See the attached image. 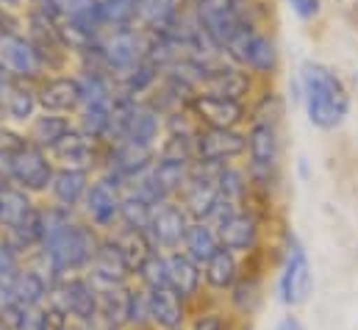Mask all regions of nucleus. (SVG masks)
Returning <instances> with one entry per match:
<instances>
[{"label":"nucleus","instance_id":"obj_40","mask_svg":"<svg viewBox=\"0 0 358 330\" xmlns=\"http://www.w3.org/2000/svg\"><path fill=\"white\" fill-rule=\"evenodd\" d=\"M103 28H131L136 25V0H97Z\"/></svg>","mask_w":358,"mask_h":330},{"label":"nucleus","instance_id":"obj_48","mask_svg":"<svg viewBox=\"0 0 358 330\" xmlns=\"http://www.w3.org/2000/svg\"><path fill=\"white\" fill-rule=\"evenodd\" d=\"M3 28H22V17H14V14L0 11V31Z\"/></svg>","mask_w":358,"mask_h":330},{"label":"nucleus","instance_id":"obj_37","mask_svg":"<svg viewBox=\"0 0 358 330\" xmlns=\"http://www.w3.org/2000/svg\"><path fill=\"white\" fill-rule=\"evenodd\" d=\"M234 322H236V317L228 308H220L206 300L192 308V317L183 330H234Z\"/></svg>","mask_w":358,"mask_h":330},{"label":"nucleus","instance_id":"obj_17","mask_svg":"<svg viewBox=\"0 0 358 330\" xmlns=\"http://www.w3.org/2000/svg\"><path fill=\"white\" fill-rule=\"evenodd\" d=\"M214 228L220 234V245L231 250V252H236L239 258H250L262 248V217L253 206L245 208V211L231 214L228 220H222Z\"/></svg>","mask_w":358,"mask_h":330},{"label":"nucleus","instance_id":"obj_35","mask_svg":"<svg viewBox=\"0 0 358 330\" xmlns=\"http://www.w3.org/2000/svg\"><path fill=\"white\" fill-rule=\"evenodd\" d=\"M134 283L142 286L145 292L170 289V261H167V252H162V250L148 252L139 261L136 272H134Z\"/></svg>","mask_w":358,"mask_h":330},{"label":"nucleus","instance_id":"obj_51","mask_svg":"<svg viewBox=\"0 0 358 330\" xmlns=\"http://www.w3.org/2000/svg\"><path fill=\"white\" fill-rule=\"evenodd\" d=\"M97 330H125V328H97Z\"/></svg>","mask_w":358,"mask_h":330},{"label":"nucleus","instance_id":"obj_41","mask_svg":"<svg viewBox=\"0 0 358 330\" xmlns=\"http://www.w3.org/2000/svg\"><path fill=\"white\" fill-rule=\"evenodd\" d=\"M125 330H153L150 325V306L148 292L136 283H131L128 292V314H125Z\"/></svg>","mask_w":358,"mask_h":330},{"label":"nucleus","instance_id":"obj_33","mask_svg":"<svg viewBox=\"0 0 358 330\" xmlns=\"http://www.w3.org/2000/svg\"><path fill=\"white\" fill-rule=\"evenodd\" d=\"M222 248L220 245V234L211 222H192L186 236H183V245H180V252H186L194 264H206L217 250Z\"/></svg>","mask_w":358,"mask_h":330},{"label":"nucleus","instance_id":"obj_47","mask_svg":"<svg viewBox=\"0 0 358 330\" xmlns=\"http://www.w3.org/2000/svg\"><path fill=\"white\" fill-rule=\"evenodd\" d=\"M275 330H306V328H303V322H300L297 317L286 314V317H283V320H280V322L275 325Z\"/></svg>","mask_w":358,"mask_h":330},{"label":"nucleus","instance_id":"obj_11","mask_svg":"<svg viewBox=\"0 0 358 330\" xmlns=\"http://www.w3.org/2000/svg\"><path fill=\"white\" fill-rule=\"evenodd\" d=\"M156 162V150H148V148H139L128 139H114V142H106V150H103V166L100 172L117 178L125 189L142 178Z\"/></svg>","mask_w":358,"mask_h":330},{"label":"nucleus","instance_id":"obj_19","mask_svg":"<svg viewBox=\"0 0 358 330\" xmlns=\"http://www.w3.org/2000/svg\"><path fill=\"white\" fill-rule=\"evenodd\" d=\"M192 225V217L178 200H170L153 211V220L148 225V239L150 245L162 252H176L183 245V236Z\"/></svg>","mask_w":358,"mask_h":330},{"label":"nucleus","instance_id":"obj_46","mask_svg":"<svg viewBox=\"0 0 358 330\" xmlns=\"http://www.w3.org/2000/svg\"><path fill=\"white\" fill-rule=\"evenodd\" d=\"M28 3H31V0H0V11L14 14V17H22V14L28 11Z\"/></svg>","mask_w":358,"mask_h":330},{"label":"nucleus","instance_id":"obj_6","mask_svg":"<svg viewBox=\"0 0 358 330\" xmlns=\"http://www.w3.org/2000/svg\"><path fill=\"white\" fill-rule=\"evenodd\" d=\"M56 164L50 159L48 150L31 145L25 139V134L20 131L14 145H11V166H8V180L14 186H20L22 192H28L31 197H48V189L53 183Z\"/></svg>","mask_w":358,"mask_h":330},{"label":"nucleus","instance_id":"obj_24","mask_svg":"<svg viewBox=\"0 0 358 330\" xmlns=\"http://www.w3.org/2000/svg\"><path fill=\"white\" fill-rule=\"evenodd\" d=\"M148 306H150L153 330H183L189 317H192V306L180 294H176L173 289L148 292Z\"/></svg>","mask_w":358,"mask_h":330},{"label":"nucleus","instance_id":"obj_16","mask_svg":"<svg viewBox=\"0 0 358 330\" xmlns=\"http://www.w3.org/2000/svg\"><path fill=\"white\" fill-rule=\"evenodd\" d=\"M36 100H39V111L76 117L84 103V92H81V81H78L76 70L53 73V76L42 78L36 83Z\"/></svg>","mask_w":358,"mask_h":330},{"label":"nucleus","instance_id":"obj_9","mask_svg":"<svg viewBox=\"0 0 358 330\" xmlns=\"http://www.w3.org/2000/svg\"><path fill=\"white\" fill-rule=\"evenodd\" d=\"M0 73L8 81L34 83V86L50 76L42 53L25 36L22 28H3L0 31Z\"/></svg>","mask_w":358,"mask_h":330},{"label":"nucleus","instance_id":"obj_49","mask_svg":"<svg viewBox=\"0 0 358 330\" xmlns=\"http://www.w3.org/2000/svg\"><path fill=\"white\" fill-rule=\"evenodd\" d=\"M11 131H14V128H8V125H3V122H0V145H6V142H8Z\"/></svg>","mask_w":358,"mask_h":330},{"label":"nucleus","instance_id":"obj_45","mask_svg":"<svg viewBox=\"0 0 358 330\" xmlns=\"http://www.w3.org/2000/svg\"><path fill=\"white\" fill-rule=\"evenodd\" d=\"M289 6L300 20H314L322 8V0H289Z\"/></svg>","mask_w":358,"mask_h":330},{"label":"nucleus","instance_id":"obj_1","mask_svg":"<svg viewBox=\"0 0 358 330\" xmlns=\"http://www.w3.org/2000/svg\"><path fill=\"white\" fill-rule=\"evenodd\" d=\"M100 242L103 234H97L81 214L45 203V236L39 252L50 261L59 278L84 275Z\"/></svg>","mask_w":358,"mask_h":330},{"label":"nucleus","instance_id":"obj_18","mask_svg":"<svg viewBox=\"0 0 358 330\" xmlns=\"http://www.w3.org/2000/svg\"><path fill=\"white\" fill-rule=\"evenodd\" d=\"M189 14L194 25L220 48V53L231 42V36L242 28L234 17L231 0H189Z\"/></svg>","mask_w":358,"mask_h":330},{"label":"nucleus","instance_id":"obj_5","mask_svg":"<svg viewBox=\"0 0 358 330\" xmlns=\"http://www.w3.org/2000/svg\"><path fill=\"white\" fill-rule=\"evenodd\" d=\"M148 53H150V34L148 31H142L139 25L111 28V31H103L94 56L90 62H81V64H97L108 76H120V73H128V70L139 67L142 62H148Z\"/></svg>","mask_w":358,"mask_h":330},{"label":"nucleus","instance_id":"obj_31","mask_svg":"<svg viewBox=\"0 0 358 330\" xmlns=\"http://www.w3.org/2000/svg\"><path fill=\"white\" fill-rule=\"evenodd\" d=\"M242 70H248L253 78H256V76H259V78L275 76V70H278V45H275L272 36L262 34V31L253 34V39H250V45H248V53H245Z\"/></svg>","mask_w":358,"mask_h":330},{"label":"nucleus","instance_id":"obj_3","mask_svg":"<svg viewBox=\"0 0 358 330\" xmlns=\"http://www.w3.org/2000/svg\"><path fill=\"white\" fill-rule=\"evenodd\" d=\"M278 114L267 111L264 103H259L250 111V128L248 134V180L253 194H269V189L278 183V166H280V131H278Z\"/></svg>","mask_w":358,"mask_h":330},{"label":"nucleus","instance_id":"obj_15","mask_svg":"<svg viewBox=\"0 0 358 330\" xmlns=\"http://www.w3.org/2000/svg\"><path fill=\"white\" fill-rule=\"evenodd\" d=\"M94 283L97 292H106V289H122V286H131L134 283V266L131 261L122 255V250L117 248L108 236H103L100 248L92 258L90 269L84 272Z\"/></svg>","mask_w":358,"mask_h":330},{"label":"nucleus","instance_id":"obj_39","mask_svg":"<svg viewBox=\"0 0 358 330\" xmlns=\"http://www.w3.org/2000/svg\"><path fill=\"white\" fill-rule=\"evenodd\" d=\"M108 239H111L117 248L122 250V255L131 261L134 272H136L139 261H142L148 252H153V250H156L153 245H150L148 234H142V231H131V228H117L114 234H108Z\"/></svg>","mask_w":358,"mask_h":330},{"label":"nucleus","instance_id":"obj_43","mask_svg":"<svg viewBox=\"0 0 358 330\" xmlns=\"http://www.w3.org/2000/svg\"><path fill=\"white\" fill-rule=\"evenodd\" d=\"M25 264V255L14 248L6 236H0V278H8V275H17Z\"/></svg>","mask_w":358,"mask_h":330},{"label":"nucleus","instance_id":"obj_44","mask_svg":"<svg viewBox=\"0 0 358 330\" xmlns=\"http://www.w3.org/2000/svg\"><path fill=\"white\" fill-rule=\"evenodd\" d=\"M14 278L17 275H8V278H0V320H6L14 308H17V292H14Z\"/></svg>","mask_w":358,"mask_h":330},{"label":"nucleus","instance_id":"obj_32","mask_svg":"<svg viewBox=\"0 0 358 330\" xmlns=\"http://www.w3.org/2000/svg\"><path fill=\"white\" fill-rule=\"evenodd\" d=\"M14 292H17V306H28V308H42L50 300L53 283L39 275L36 269H31L28 264H22V269L14 278Z\"/></svg>","mask_w":358,"mask_h":330},{"label":"nucleus","instance_id":"obj_26","mask_svg":"<svg viewBox=\"0 0 358 330\" xmlns=\"http://www.w3.org/2000/svg\"><path fill=\"white\" fill-rule=\"evenodd\" d=\"M39 114V100H36V86L22 81H8L3 94V122L11 128H25L34 117Z\"/></svg>","mask_w":358,"mask_h":330},{"label":"nucleus","instance_id":"obj_4","mask_svg":"<svg viewBox=\"0 0 358 330\" xmlns=\"http://www.w3.org/2000/svg\"><path fill=\"white\" fill-rule=\"evenodd\" d=\"M167 136V117L150 100H117L114 108V131L111 139H128L139 148L159 150L162 139Z\"/></svg>","mask_w":358,"mask_h":330},{"label":"nucleus","instance_id":"obj_34","mask_svg":"<svg viewBox=\"0 0 358 330\" xmlns=\"http://www.w3.org/2000/svg\"><path fill=\"white\" fill-rule=\"evenodd\" d=\"M3 236L20 250L22 255H31L34 250L42 248V236H45V203H39L17 228H11Z\"/></svg>","mask_w":358,"mask_h":330},{"label":"nucleus","instance_id":"obj_22","mask_svg":"<svg viewBox=\"0 0 358 330\" xmlns=\"http://www.w3.org/2000/svg\"><path fill=\"white\" fill-rule=\"evenodd\" d=\"M92 178H94V172L62 169V166H56L53 183H50V189H48V203L56 206V208H64V211H76V214H78L81 206H84V200H87Z\"/></svg>","mask_w":358,"mask_h":330},{"label":"nucleus","instance_id":"obj_23","mask_svg":"<svg viewBox=\"0 0 358 330\" xmlns=\"http://www.w3.org/2000/svg\"><path fill=\"white\" fill-rule=\"evenodd\" d=\"M170 261V289L180 294L192 308L206 303V286H203V266L194 264L186 252H167Z\"/></svg>","mask_w":358,"mask_h":330},{"label":"nucleus","instance_id":"obj_27","mask_svg":"<svg viewBox=\"0 0 358 330\" xmlns=\"http://www.w3.org/2000/svg\"><path fill=\"white\" fill-rule=\"evenodd\" d=\"M225 297H228V311L236 320H250L259 311L262 300H264V280H262V275L256 269L245 266L239 280L234 283V289Z\"/></svg>","mask_w":358,"mask_h":330},{"label":"nucleus","instance_id":"obj_21","mask_svg":"<svg viewBox=\"0 0 358 330\" xmlns=\"http://www.w3.org/2000/svg\"><path fill=\"white\" fill-rule=\"evenodd\" d=\"M189 0H136V25L153 36L176 31L186 20Z\"/></svg>","mask_w":358,"mask_h":330},{"label":"nucleus","instance_id":"obj_28","mask_svg":"<svg viewBox=\"0 0 358 330\" xmlns=\"http://www.w3.org/2000/svg\"><path fill=\"white\" fill-rule=\"evenodd\" d=\"M73 128H76V120H73V117L39 111V114L22 128V134H25V139H28L31 145H36V148H42V150L50 153Z\"/></svg>","mask_w":358,"mask_h":330},{"label":"nucleus","instance_id":"obj_10","mask_svg":"<svg viewBox=\"0 0 358 330\" xmlns=\"http://www.w3.org/2000/svg\"><path fill=\"white\" fill-rule=\"evenodd\" d=\"M122 197H125V186L106 175V172H97L92 178V186L87 192V200L81 206V217L90 222L92 228L103 236L114 234L120 228V211H122Z\"/></svg>","mask_w":358,"mask_h":330},{"label":"nucleus","instance_id":"obj_36","mask_svg":"<svg viewBox=\"0 0 358 330\" xmlns=\"http://www.w3.org/2000/svg\"><path fill=\"white\" fill-rule=\"evenodd\" d=\"M153 211H156V206H150L142 194L125 189L122 211H120V228H131V231L148 234V225H150V220H153Z\"/></svg>","mask_w":358,"mask_h":330},{"label":"nucleus","instance_id":"obj_50","mask_svg":"<svg viewBox=\"0 0 358 330\" xmlns=\"http://www.w3.org/2000/svg\"><path fill=\"white\" fill-rule=\"evenodd\" d=\"M0 330H11V325H8L6 320H0Z\"/></svg>","mask_w":358,"mask_h":330},{"label":"nucleus","instance_id":"obj_12","mask_svg":"<svg viewBox=\"0 0 358 330\" xmlns=\"http://www.w3.org/2000/svg\"><path fill=\"white\" fill-rule=\"evenodd\" d=\"M248 153V134L239 128H197L194 136V162L208 164H234Z\"/></svg>","mask_w":358,"mask_h":330},{"label":"nucleus","instance_id":"obj_20","mask_svg":"<svg viewBox=\"0 0 358 330\" xmlns=\"http://www.w3.org/2000/svg\"><path fill=\"white\" fill-rule=\"evenodd\" d=\"M197 92L206 94H217V97H228V100H239L245 103V97H250L253 92V76L225 59H220L217 64H211L200 81Z\"/></svg>","mask_w":358,"mask_h":330},{"label":"nucleus","instance_id":"obj_52","mask_svg":"<svg viewBox=\"0 0 358 330\" xmlns=\"http://www.w3.org/2000/svg\"><path fill=\"white\" fill-rule=\"evenodd\" d=\"M76 330H97V328H76Z\"/></svg>","mask_w":358,"mask_h":330},{"label":"nucleus","instance_id":"obj_8","mask_svg":"<svg viewBox=\"0 0 358 330\" xmlns=\"http://www.w3.org/2000/svg\"><path fill=\"white\" fill-rule=\"evenodd\" d=\"M50 308L64 314L76 328H97L100 325V292L87 275L62 278L48 300Z\"/></svg>","mask_w":358,"mask_h":330},{"label":"nucleus","instance_id":"obj_13","mask_svg":"<svg viewBox=\"0 0 358 330\" xmlns=\"http://www.w3.org/2000/svg\"><path fill=\"white\" fill-rule=\"evenodd\" d=\"M186 111L197 122V128H239L245 120H250V108L245 103L206 92H197L189 100Z\"/></svg>","mask_w":358,"mask_h":330},{"label":"nucleus","instance_id":"obj_42","mask_svg":"<svg viewBox=\"0 0 358 330\" xmlns=\"http://www.w3.org/2000/svg\"><path fill=\"white\" fill-rule=\"evenodd\" d=\"M6 322L11 330H48V306L42 308H28V306H17Z\"/></svg>","mask_w":358,"mask_h":330},{"label":"nucleus","instance_id":"obj_7","mask_svg":"<svg viewBox=\"0 0 358 330\" xmlns=\"http://www.w3.org/2000/svg\"><path fill=\"white\" fill-rule=\"evenodd\" d=\"M311 289H314V272H311L308 252L294 234H286L280 269H278V283H275L278 303L286 306V308H297L311 297Z\"/></svg>","mask_w":358,"mask_h":330},{"label":"nucleus","instance_id":"obj_2","mask_svg":"<svg viewBox=\"0 0 358 330\" xmlns=\"http://www.w3.org/2000/svg\"><path fill=\"white\" fill-rule=\"evenodd\" d=\"M300 97L308 114V122L320 131H334L345 122L350 111V94L342 78L320 64V62H306L300 70Z\"/></svg>","mask_w":358,"mask_h":330},{"label":"nucleus","instance_id":"obj_53","mask_svg":"<svg viewBox=\"0 0 358 330\" xmlns=\"http://www.w3.org/2000/svg\"><path fill=\"white\" fill-rule=\"evenodd\" d=\"M0 236H3V234H0Z\"/></svg>","mask_w":358,"mask_h":330},{"label":"nucleus","instance_id":"obj_38","mask_svg":"<svg viewBox=\"0 0 358 330\" xmlns=\"http://www.w3.org/2000/svg\"><path fill=\"white\" fill-rule=\"evenodd\" d=\"M128 292H131V286L100 292V325L97 328H125Z\"/></svg>","mask_w":358,"mask_h":330},{"label":"nucleus","instance_id":"obj_30","mask_svg":"<svg viewBox=\"0 0 358 330\" xmlns=\"http://www.w3.org/2000/svg\"><path fill=\"white\" fill-rule=\"evenodd\" d=\"M194 164V162H192ZM189 162H176V159H164V156H156L153 166L148 169L150 180L159 186V192L164 194V200H178L186 180H189Z\"/></svg>","mask_w":358,"mask_h":330},{"label":"nucleus","instance_id":"obj_14","mask_svg":"<svg viewBox=\"0 0 358 330\" xmlns=\"http://www.w3.org/2000/svg\"><path fill=\"white\" fill-rule=\"evenodd\" d=\"M103 150H106V142L94 139L90 134L73 128L53 150H50V159L53 164L62 166V169H84V172H100L103 166Z\"/></svg>","mask_w":358,"mask_h":330},{"label":"nucleus","instance_id":"obj_29","mask_svg":"<svg viewBox=\"0 0 358 330\" xmlns=\"http://www.w3.org/2000/svg\"><path fill=\"white\" fill-rule=\"evenodd\" d=\"M36 206H39L36 197L22 192L11 180H0V234H8L11 228H17Z\"/></svg>","mask_w":358,"mask_h":330},{"label":"nucleus","instance_id":"obj_25","mask_svg":"<svg viewBox=\"0 0 358 330\" xmlns=\"http://www.w3.org/2000/svg\"><path fill=\"white\" fill-rule=\"evenodd\" d=\"M242 269H245V264H242V258L236 252L220 248L203 264V286H206V294H214V297L228 294L234 289V283L239 280Z\"/></svg>","mask_w":358,"mask_h":330}]
</instances>
